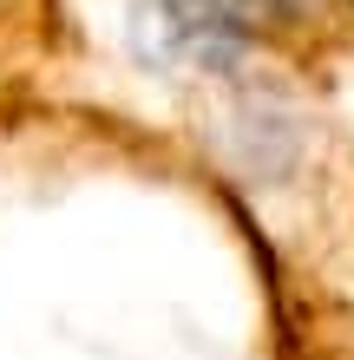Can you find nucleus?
<instances>
[{"label": "nucleus", "mask_w": 354, "mask_h": 360, "mask_svg": "<svg viewBox=\"0 0 354 360\" xmlns=\"http://www.w3.org/2000/svg\"><path fill=\"white\" fill-rule=\"evenodd\" d=\"M276 0H132V59L158 79H217L243 66Z\"/></svg>", "instance_id": "1"}, {"label": "nucleus", "mask_w": 354, "mask_h": 360, "mask_svg": "<svg viewBox=\"0 0 354 360\" xmlns=\"http://www.w3.org/2000/svg\"><path fill=\"white\" fill-rule=\"evenodd\" d=\"M7 7H13V0H0V20H7Z\"/></svg>", "instance_id": "2"}]
</instances>
